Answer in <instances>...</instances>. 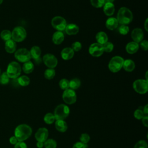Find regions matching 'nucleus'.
<instances>
[{
    "label": "nucleus",
    "instance_id": "nucleus-1",
    "mask_svg": "<svg viewBox=\"0 0 148 148\" xmlns=\"http://www.w3.org/2000/svg\"><path fill=\"white\" fill-rule=\"evenodd\" d=\"M32 128L27 124H23L18 125L14 130V136L18 141H24L31 135Z\"/></svg>",
    "mask_w": 148,
    "mask_h": 148
},
{
    "label": "nucleus",
    "instance_id": "nucleus-2",
    "mask_svg": "<svg viewBox=\"0 0 148 148\" xmlns=\"http://www.w3.org/2000/svg\"><path fill=\"white\" fill-rule=\"evenodd\" d=\"M116 18L119 24L127 25L132 21L133 14L129 9L125 7H122L119 10Z\"/></svg>",
    "mask_w": 148,
    "mask_h": 148
},
{
    "label": "nucleus",
    "instance_id": "nucleus-3",
    "mask_svg": "<svg viewBox=\"0 0 148 148\" xmlns=\"http://www.w3.org/2000/svg\"><path fill=\"white\" fill-rule=\"evenodd\" d=\"M69 112L70 109L67 105L60 104L55 108L53 114L56 120H64L68 116Z\"/></svg>",
    "mask_w": 148,
    "mask_h": 148
},
{
    "label": "nucleus",
    "instance_id": "nucleus-4",
    "mask_svg": "<svg viewBox=\"0 0 148 148\" xmlns=\"http://www.w3.org/2000/svg\"><path fill=\"white\" fill-rule=\"evenodd\" d=\"M21 71V68L20 65L16 61H12L9 64L6 72L9 78L16 79L20 76Z\"/></svg>",
    "mask_w": 148,
    "mask_h": 148
},
{
    "label": "nucleus",
    "instance_id": "nucleus-5",
    "mask_svg": "<svg viewBox=\"0 0 148 148\" xmlns=\"http://www.w3.org/2000/svg\"><path fill=\"white\" fill-rule=\"evenodd\" d=\"M124 61V59L120 56H117L112 57L108 64L109 70L113 73L119 72L123 68Z\"/></svg>",
    "mask_w": 148,
    "mask_h": 148
},
{
    "label": "nucleus",
    "instance_id": "nucleus-6",
    "mask_svg": "<svg viewBox=\"0 0 148 148\" xmlns=\"http://www.w3.org/2000/svg\"><path fill=\"white\" fill-rule=\"evenodd\" d=\"M27 36L25 29L21 26L15 27L12 32V39L16 42L23 41Z\"/></svg>",
    "mask_w": 148,
    "mask_h": 148
},
{
    "label": "nucleus",
    "instance_id": "nucleus-7",
    "mask_svg": "<svg viewBox=\"0 0 148 148\" xmlns=\"http://www.w3.org/2000/svg\"><path fill=\"white\" fill-rule=\"evenodd\" d=\"M133 88L134 90L140 94H145L148 90V82L145 79H137L133 83Z\"/></svg>",
    "mask_w": 148,
    "mask_h": 148
},
{
    "label": "nucleus",
    "instance_id": "nucleus-8",
    "mask_svg": "<svg viewBox=\"0 0 148 148\" xmlns=\"http://www.w3.org/2000/svg\"><path fill=\"white\" fill-rule=\"evenodd\" d=\"M14 57L21 62H25L31 58L30 52L25 48H21L16 50L14 53Z\"/></svg>",
    "mask_w": 148,
    "mask_h": 148
},
{
    "label": "nucleus",
    "instance_id": "nucleus-9",
    "mask_svg": "<svg viewBox=\"0 0 148 148\" xmlns=\"http://www.w3.org/2000/svg\"><path fill=\"white\" fill-rule=\"evenodd\" d=\"M51 24L54 28L61 32L65 30L67 25L65 19L61 16H56L53 17L51 21Z\"/></svg>",
    "mask_w": 148,
    "mask_h": 148
},
{
    "label": "nucleus",
    "instance_id": "nucleus-10",
    "mask_svg": "<svg viewBox=\"0 0 148 148\" xmlns=\"http://www.w3.org/2000/svg\"><path fill=\"white\" fill-rule=\"evenodd\" d=\"M62 99L66 103L69 105L75 103L77 99L75 91L69 88L64 90L62 94Z\"/></svg>",
    "mask_w": 148,
    "mask_h": 148
},
{
    "label": "nucleus",
    "instance_id": "nucleus-11",
    "mask_svg": "<svg viewBox=\"0 0 148 148\" xmlns=\"http://www.w3.org/2000/svg\"><path fill=\"white\" fill-rule=\"evenodd\" d=\"M43 61L45 65L49 68L54 69L58 64V60L56 56L50 53H47L43 56Z\"/></svg>",
    "mask_w": 148,
    "mask_h": 148
},
{
    "label": "nucleus",
    "instance_id": "nucleus-12",
    "mask_svg": "<svg viewBox=\"0 0 148 148\" xmlns=\"http://www.w3.org/2000/svg\"><path fill=\"white\" fill-rule=\"evenodd\" d=\"M88 51L93 57H99L104 52L102 45L97 42L93 43L90 46Z\"/></svg>",
    "mask_w": 148,
    "mask_h": 148
},
{
    "label": "nucleus",
    "instance_id": "nucleus-13",
    "mask_svg": "<svg viewBox=\"0 0 148 148\" xmlns=\"http://www.w3.org/2000/svg\"><path fill=\"white\" fill-rule=\"evenodd\" d=\"M49 131L46 128H39L35 134V138L38 142H45L48 138Z\"/></svg>",
    "mask_w": 148,
    "mask_h": 148
},
{
    "label": "nucleus",
    "instance_id": "nucleus-14",
    "mask_svg": "<svg viewBox=\"0 0 148 148\" xmlns=\"http://www.w3.org/2000/svg\"><path fill=\"white\" fill-rule=\"evenodd\" d=\"M131 38L134 42L136 43L140 42L144 38V33L141 28H136L131 32Z\"/></svg>",
    "mask_w": 148,
    "mask_h": 148
},
{
    "label": "nucleus",
    "instance_id": "nucleus-15",
    "mask_svg": "<svg viewBox=\"0 0 148 148\" xmlns=\"http://www.w3.org/2000/svg\"><path fill=\"white\" fill-rule=\"evenodd\" d=\"M74 56V51L71 47L64 48L61 52V56L64 60H69L73 58Z\"/></svg>",
    "mask_w": 148,
    "mask_h": 148
},
{
    "label": "nucleus",
    "instance_id": "nucleus-16",
    "mask_svg": "<svg viewBox=\"0 0 148 148\" xmlns=\"http://www.w3.org/2000/svg\"><path fill=\"white\" fill-rule=\"evenodd\" d=\"M65 32L69 35H74L79 32V28L75 24H67L65 29Z\"/></svg>",
    "mask_w": 148,
    "mask_h": 148
},
{
    "label": "nucleus",
    "instance_id": "nucleus-17",
    "mask_svg": "<svg viewBox=\"0 0 148 148\" xmlns=\"http://www.w3.org/2000/svg\"><path fill=\"white\" fill-rule=\"evenodd\" d=\"M16 43L13 39H10L5 42V49L6 52L9 53H13L16 50Z\"/></svg>",
    "mask_w": 148,
    "mask_h": 148
},
{
    "label": "nucleus",
    "instance_id": "nucleus-18",
    "mask_svg": "<svg viewBox=\"0 0 148 148\" xmlns=\"http://www.w3.org/2000/svg\"><path fill=\"white\" fill-rule=\"evenodd\" d=\"M125 49L128 54H132L137 52L139 49V44L135 42H130L126 45Z\"/></svg>",
    "mask_w": 148,
    "mask_h": 148
},
{
    "label": "nucleus",
    "instance_id": "nucleus-19",
    "mask_svg": "<svg viewBox=\"0 0 148 148\" xmlns=\"http://www.w3.org/2000/svg\"><path fill=\"white\" fill-rule=\"evenodd\" d=\"M55 127L60 132H64L68 129L67 124L64 120H56L55 121Z\"/></svg>",
    "mask_w": 148,
    "mask_h": 148
},
{
    "label": "nucleus",
    "instance_id": "nucleus-20",
    "mask_svg": "<svg viewBox=\"0 0 148 148\" xmlns=\"http://www.w3.org/2000/svg\"><path fill=\"white\" fill-rule=\"evenodd\" d=\"M118 25V21L115 17H110L108 18L105 23L106 27L110 30H113L116 29Z\"/></svg>",
    "mask_w": 148,
    "mask_h": 148
},
{
    "label": "nucleus",
    "instance_id": "nucleus-21",
    "mask_svg": "<svg viewBox=\"0 0 148 148\" xmlns=\"http://www.w3.org/2000/svg\"><path fill=\"white\" fill-rule=\"evenodd\" d=\"M64 39V35L61 31L55 32L52 37V40L55 45H60Z\"/></svg>",
    "mask_w": 148,
    "mask_h": 148
},
{
    "label": "nucleus",
    "instance_id": "nucleus-22",
    "mask_svg": "<svg viewBox=\"0 0 148 148\" xmlns=\"http://www.w3.org/2000/svg\"><path fill=\"white\" fill-rule=\"evenodd\" d=\"M103 12L108 16H112L114 14L115 8L113 3H105L103 5Z\"/></svg>",
    "mask_w": 148,
    "mask_h": 148
},
{
    "label": "nucleus",
    "instance_id": "nucleus-23",
    "mask_svg": "<svg viewBox=\"0 0 148 148\" xmlns=\"http://www.w3.org/2000/svg\"><path fill=\"white\" fill-rule=\"evenodd\" d=\"M95 39L97 40V42L101 44V45H103L105 43H106V42H108V37L107 34L103 32V31H100L98 32L95 36Z\"/></svg>",
    "mask_w": 148,
    "mask_h": 148
},
{
    "label": "nucleus",
    "instance_id": "nucleus-24",
    "mask_svg": "<svg viewBox=\"0 0 148 148\" xmlns=\"http://www.w3.org/2000/svg\"><path fill=\"white\" fill-rule=\"evenodd\" d=\"M123 68L127 72H132L135 68V62L132 60L130 59L125 60V61H124Z\"/></svg>",
    "mask_w": 148,
    "mask_h": 148
},
{
    "label": "nucleus",
    "instance_id": "nucleus-25",
    "mask_svg": "<svg viewBox=\"0 0 148 148\" xmlns=\"http://www.w3.org/2000/svg\"><path fill=\"white\" fill-rule=\"evenodd\" d=\"M29 52L31 54V58H34L35 61L39 59L40 56L41 55V50L39 47L36 46L32 47Z\"/></svg>",
    "mask_w": 148,
    "mask_h": 148
},
{
    "label": "nucleus",
    "instance_id": "nucleus-26",
    "mask_svg": "<svg viewBox=\"0 0 148 148\" xmlns=\"http://www.w3.org/2000/svg\"><path fill=\"white\" fill-rule=\"evenodd\" d=\"M22 69L24 73L28 74V73H30L32 72V71H34V66L33 63L31 61H28L24 63Z\"/></svg>",
    "mask_w": 148,
    "mask_h": 148
},
{
    "label": "nucleus",
    "instance_id": "nucleus-27",
    "mask_svg": "<svg viewBox=\"0 0 148 148\" xmlns=\"http://www.w3.org/2000/svg\"><path fill=\"white\" fill-rule=\"evenodd\" d=\"M80 80L77 78H74L69 82V88L72 90H76L80 86Z\"/></svg>",
    "mask_w": 148,
    "mask_h": 148
},
{
    "label": "nucleus",
    "instance_id": "nucleus-28",
    "mask_svg": "<svg viewBox=\"0 0 148 148\" xmlns=\"http://www.w3.org/2000/svg\"><path fill=\"white\" fill-rule=\"evenodd\" d=\"M18 83L21 86H27L29 85L30 83V79L29 78L25 76V75H23L21 76H20L18 79H17Z\"/></svg>",
    "mask_w": 148,
    "mask_h": 148
},
{
    "label": "nucleus",
    "instance_id": "nucleus-29",
    "mask_svg": "<svg viewBox=\"0 0 148 148\" xmlns=\"http://www.w3.org/2000/svg\"><path fill=\"white\" fill-rule=\"evenodd\" d=\"M43 120L45 123H46L47 124H53L55 121L56 119L53 113H48L45 115Z\"/></svg>",
    "mask_w": 148,
    "mask_h": 148
},
{
    "label": "nucleus",
    "instance_id": "nucleus-30",
    "mask_svg": "<svg viewBox=\"0 0 148 148\" xmlns=\"http://www.w3.org/2000/svg\"><path fill=\"white\" fill-rule=\"evenodd\" d=\"M56 75L55 70L53 68H48L45 70L44 73V76L46 79L50 80L52 79Z\"/></svg>",
    "mask_w": 148,
    "mask_h": 148
},
{
    "label": "nucleus",
    "instance_id": "nucleus-31",
    "mask_svg": "<svg viewBox=\"0 0 148 148\" xmlns=\"http://www.w3.org/2000/svg\"><path fill=\"white\" fill-rule=\"evenodd\" d=\"M0 36L1 39L6 42L12 38V32L9 30L5 29L1 32Z\"/></svg>",
    "mask_w": 148,
    "mask_h": 148
},
{
    "label": "nucleus",
    "instance_id": "nucleus-32",
    "mask_svg": "<svg viewBox=\"0 0 148 148\" xmlns=\"http://www.w3.org/2000/svg\"><path fill=\"white\" fill-rule=\"evenodd\" d=\"M44 147L45 148H56L57 142L53 139H47L44 142Z\"/></svg>",
    "mask_w": 148,
    "mask_h": 148
},
{
    "label": "nucleus",
    "instance_id": "nucleus-33",
    "mask_svg": "<svg viewBox=\"0 0 148 148\" xmlns=\"http://www.w3.org/2000/svg\"><path fill=\"white\" fill-rule=\"evenodd\" d=\"M91 4L96 8H100L105 3V0H90Z\"/></svg>",
    "mask_w": 148,
    "mask_h": 148
},
{
    "label": "nucleus",
    "instance_id": "nucleus-34",
    "mask_svg": "<svg viewBox=\"0 0 148 148\" xmlns=\"http://www.w3.org/2000/svg\"><path fill=\"white\" fill-rule=\"evenodd\" d=\"M9 77L6 72H3L0 75V83L1 84H6L9 82Z\"/></svg>",
    "mask_w": 148,
    "mask_h": 148
},
{
    "label": "nucleus",
    "instance_id": "nucleus-35",
    "mask_svg": "<svg viewBox=\"0 0 148 148\" xmlns=\"http://www.w3.org/2000/svg\"><path fill=\"white\" fill-rule=\"evenodd\" d=\"M102 45L103 47V51L105 52H107V53L111 52L113 50V47H114L113 43L110 42H106V43H105L104 44H103Z\"/></svg>",
    "mask_w": 148,
    "mask_h": 148
},
{
    "label": "nucleus",
    "instance_id": "nucleus-36",
    "mask_svg": "<svg viewBox=\"0 0 148 148\" xmlns=\"http://www.w3.org/2000/svg\"><path fill=\"white\" fill-rule=\"evenodd\" d=\"M69 81L66 79H62L59 82V86L62 90H65L69 88Z\"/></svg>",
    "mask_w": 148,
    "mask_h": 148
},
{
    "label": "nucleus",
    "instance_id": "nucleus-37",
    "mask_svg": "<svg viewBox=\"0 0 148 148\" xmlns=\"http://www.w3.org/2000/svg\"><path fill=\"white\" fill-rule=\"evenodd\" d=\"M129 27L127 25H121L119 28V32L123 35H127L129 32Z\"/></svg>",
    "mask_w": 148,
    "mask_h": 148
},
{
    "label": "nucleus",
    "instance_id": "nucleus-38",
    "mask_svg": "<svg viewBox=\"0 0 148 148\" xmlns=\"http://www.w3.org/2000/svg\"><path fill=\"white\" fill-rule=\"evenodd\" d=\"M90 135L87 133H83L80 136V142H81L83 143L87 144L88 142L90 141Z\"/></svg>",
    "mask_w": 148,
    "mask_h": 148
},
{
    "label": "nucleus",
    "instance_id": "nucleus-39",
    "mask_svg": "<svg viewBox=\"0 0 148 148\" xmlns=\"http://www.w3.org/2000/svg\"><path fill=\"white\" fill-rule=\"evenodd\" d=\"M134 117L138 119V120H141L145 115L144 114L143 111L142 109H137L136 110H135V111L134 112Z\"/></svg>",
    "mask_w": 148,
    "mask_h": 148
},
{
    "label": "nucleus",
    "instance_id": "nucleus-40",
    "mask_svg": "<svg viewBox=\"0 0 148 148\" xmlns=\"http://www.w3.org/2000/svg\"><path fill=\"white\" fill-rule=\"evenodd\" d=\"M134 148H147V143L145 140H140L136 142Z\"/></svg>",
    "mask_w": 148,
    "mask_h": 148
},
{
    "label": "nucleus",
    "instance_id": "nucleus-41",
    "mask_svg": "<svg viewBox=\"0 0 148 148\" xmlns=\"http://www.w3.org/2000/svg\"><path fill=\"white\" fill-rule=\"evenodd\" d=\"M82 44L79 42H75L72 45V49L75 51H79L82 49Z\"/></svg>",
    "mask_w": 148,
    "mask_h": 148
},
{
    "label": "nucleus",
    "instance_id": "nucleus-42",
    "mask_svg": "<svg viewBox=\"0 0 148 148\" xmlns=\"http://www.w3.org/2000/svg\"><path fill=\"white\" fill-rule=\"evenodd\" d=\"M87 144L83 143L81 142H77L73 145L72 148H87Z\"/></svg>",
    "mask_w": 148,
    "mask_h": 148
},
{
    "label": "nucleus",
    "instance_id": "nucleus-43",
    "mask_svg": "<svg viewBox=\"0 0 148 148\" xmlns=\"http://www.w3.org/2000/svg\"><path fill=\"white\" fill-rule=\"evenodd\" d=\"M140 47L142 48V50H145V51L147 50V49H148V42H147V40H142L140 42Z\"/></svg>",
    "mask_w": 148,
    "mask_h": 148
},
{
    "label": "nucleus",
    "instance_id": "nucleus-44",
    "mask_svg": "<svg viewBox=\"0 0 148 148\" xmlns=\"http://www.w3.org/2000/svg\"><path fill=\"white\" fill-rule=\"evenodd\" d=\"M14 148H27V146L24 141H18L14 145Z\"/></svg>",
    "mask_w": 148,
    "mask_h": 148
},
{
    "label": "nucleus",
    "instance_id": "nucleus-45",
    "mask_svg": "<svg viewBox=\"0 0 148 148\" xmlns=\"http://www.w3.org/2000/svg\"><path fill=\"white\" fill-rule=\"evenodd\" d=\"M141 120L143 125L145 126L146 127H148V116H145Z\"/></svg>",
    "mask_w": 148,
    "mask_h": 148
},
{
    "label": "nucleus",
    "instance_id": "nucleus-46",
    "mask_svg": "<svg viewBox=\"0 0 148 148\" xmlns=\"http://www.w3.org/2000/svg\"><path fill=\"white\" fill-rule=\"evenodd\" d=\"M9 142H10V143L12 144V145H15L16 143H17L18 141V140H17V139L14 136H12V137H10V139H9Z\"/></svg>",
    "mask_w": 148,
    "mask_h": 148
},
{
    "label": "nucleus",
    "instance_id": "nucleus-47",
    "mask_svg": "<svg viewBox=\"0 0 148 148\" xmlns=\"http://www.w3.org/2000/svg\"><path fill=\"white\" fill-rule=\"evenodd\" d=\"M142 111H143V113H144V114H145V116H147V114H148V105H147V104H146V105L144 106V108H143Z\"/></svg>",
    "mask_w": 148,
    "mask_h": 148
},
{
    "label": "nucleus",
    "instance_id": "nucleus-48",
    "mask_svg": "<svg viewBox=\"0 0 148 148\" xmlns=\"http://www.w3.org/2000/svg\"><path fill=\"white\" fill-rule=\"evenodd\" d=\"M36 146L38 148H42L43 147H44V142H38L36 143Z\"/></svg>",
    "mask_w": 148,
    "mask_h": 148
},
{
    "label": "nucleus",
    "instance_id": "nucleus-49",
    "mask_svg": "<svg viewBox=\"0 0 148 148\" xmlns=\"http://www.w3.org/2000/svg\"><path fill=\"white\" fill-rule=\"evenodd\" d=\"M147 22H148V19L147 18H146V20H145V23H144V27H145V30L146 31H148V28H147Z\"/></svg>",
    "mask_w": 148,
    "mask_h": 148
},
{
    "label": "nucleus",
    "instance_id": "nucleus-50",
    "mask_svg": "<svg viewBox=\"0 0 148 148\" xmlns=\"http://www.w3.org/2000/svg\"><path fill=\"white\" fill-rule=\"evenodd\" d=\"M114 0H105V3H113Z\"/></svg>",
    "mask_w": 148,
    "mask_h": 148
},
{
    "label": "nucleus",
    "instance_id": "nucleus-51",
    "mask_svg": "<svg viewBox=\"0 0 148 148\" xmlns=\"http://www.w3.org/2000/svg\"><path fill=\"white\" fill-rule=\"evenodd\" d=\"M3 0H0V5L3 2Z\"/></svg>",
    "mask_w": 148,
    "mask_h": 148
},
{
    "label": "nucleus",
    "instance_id": "nucleus-52",
    "mask_svg": "<svg viewBox=\"0 0 148 148\" xmlns=\"http://www.w3.org/2000/svg\"><path fill=\"white\" fill-rule=\"evenodd\" d=\"M0 75H1V69H0Z\"/></svg>",
    "mask_w": 148,
    "mask_h": 148
}]
</instances>
